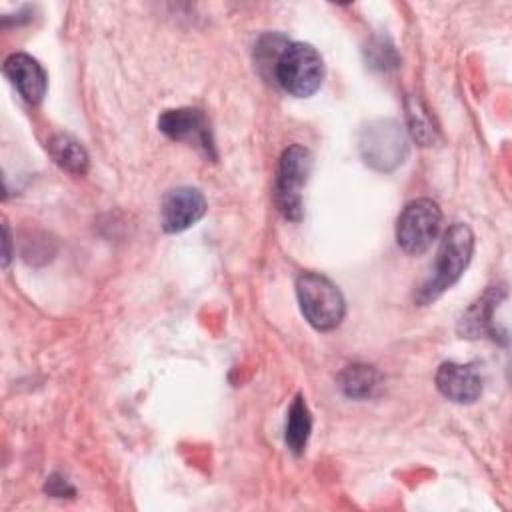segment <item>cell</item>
<instances>
[{
    "instance_id": "6da1fadb",
    "label": "cell",
    "mask_w": 512,
    "mask_h": 512,
    "mask_svg": "<svg viewBox=\"0 0 512 512\" xmlns=\"http://www.w3.org/2000/svg\"><path fill=\"white\" fill-rule=\"evenodd\" d=\"M472 252H474V234L470 226L462 222L452 224L440 242L432 276L422 284V288L416 294V300L420 304H430L442 292H446L454 282H458V278L464 274V270L470 264Z\"/></svg>"
},
{
    "instance_id": "7a4b0ae2",
    "label": "cell",
    "mask_w": 512,
    "mask_h": 512,
    "mask_svg": "<svg viewBox=\"0 0 512 512\" xmlns=\"http://www.w3.org/2000/svg\"><path fill=\"white\" fill-rule=\"evenodd\" d=\"M274 78L290 96L308 98L322 86L324 60L312 44L288 42L274 64Z\"/></svg>"
},
{
    "instance_id": "3957f363",
    "label": "cell",
    "mask_w": 512,
    "mask_h": 512,
    "mask_svg": "<svg viewBox=\"0 0 512 512\" xmlns=\"http://www.w3.org/2000/svg\"><path fill=\"white\" fill-rule=\"evenodd\" d=\"M296 296L304 318L316 330L328 332L342 322L346 312L344 296L326 276L302 272L296 280Z\"/></svg>"
},
{
    "instance_id": "277c9868",
    "label": "cell",
    "mask_w": 512,
    "mask_h": 512,
    "mask_svg": "<svg viewBox=\"0 0 512 512\" xmlns=\"http://www.w3.org/2000/svg\"><path fill=\"white\" fill-rule=\"evenodd\" d=\"M440 226V206L430 198H416L402 208L396 220V242L406 254H424L438 238Z\"/></svg>"
},
{
    "instance_id": "5b68a950",
    "label": "cell",
    "mask_w": 512,
    "mask_h": 512,
    "mask_svg": "<svg viewBox=\"0 0 512 512\" xmlns=\"http://www.w3.org/2000/svg\"><path fill=\"white\" fill-rule=\"evenodd\" d=\"M358 148L368 166L390 172L404 162L408 154V138L396 120H374L362 128Z\"/></svg>"
},
{
    "instance_id": "8992f818",
    "label": "cell",
    "mask_w": 512,
    "mask_h": 512,
    "mask_svg": "<svg viewBox=\"0 0 512 512\" xmlns=\"http://www.w3.org/2000/svg\"><path fill=\"white\" fill-rule=\"evenodd\" d=\"M312 172V154L300 144L288 146L278 164L276 176V204L286 220L302 218V188Z\"/></svg>"
},
{
    "instance_id": "52a82bcc",
    "label": "cell",
    "mask_w": 512,
    "mask_h": 512,
    "mask_svg": "<svg viewBox=\"0 0 512 512\" xmlns=\"http://www.w3.org/2000/svg\"><path fill=\"white\" fill-rule=\"evenodd\" d=\"M158 128L170 140L196 144L208 158H216L210 124L198 108H172L164 110L158 118Z\"/></svg>"
},
{
    "instance_id": "ba28073f",
    "label": "cell",
    "mask_w": 512,
    "mask_h": 512,
    "mask_svg": "<svg viewBox=\"0 0 512 512\" xmlns=\"http://www.w3.org/2000/svg\"><path fill=\"white\" fill-rule=\"evenodd\" d=\"M206 214V198L198 188L180 186L166 192L160 206L162 228L170 234L194 226Z\"/></svg>"
},
{
    "instance_id": "9c48e42d",
    "label": "cell",
    "mask_w": 512,
    "mask_h": 512,
    "mask_svg": "<svg viewBox=\"0 0 512 512\" xmlns=\"http://www.w3.org/2000/svg\"><path fill=\"white\" fill-rule=\"evenodd\" d=\"M506 300V288L504 286H490L460 318L458 332L466 338H498L506 336L496 326V308Z\"/></svg>"
},
{
    "instance_id": "30bf717a",
    "label": "cell",
    "mask_w": 512,
    "mask_h": 512,
    "mask_svg": "<svg viewBox=\"0 0 512 512\" xmlns=\"http://www.w3.org/2000/svg\"><path fill=\"white\" fill-rule=\"evenodd\" d=\"M438 392L456 404H472L482 394V376L472 364L444 362L436 372Z\"/></svg>"
},
{
    "instance_id": "8fae6325",
    "label": "cell",
    "mask_w": 512,
    "mask_h": 512,
    "mask_svg": "<svg viewBox=\"0 0 512 512\" xmlns=\"http://www.w3.org/2000/svg\"><path fill=\"white\" fill-rule=\"evenodd\" d=\"M4 76L12 82V86L18 90V94L28 102V104H40L42 98L46 96L48 88V78L44 68L38 64L28 54H10L4 60Z\"/></svg>"
},
{
    "instance_id": "7c38bea8",
    "label": "cell",
    "mask_w": 512,
    "mask_h": 512,
    "mask_svg": "<svg viewBox=\"0 0 512 512\" xmlns=\"http://www.w3.org/2000/svg\"><path fill=\"white\" fill-rule=\"evenodd\" d=\"M48 152L62 170L76 176H82L88 172V166H90L88 152L76 138L68 134H56L48 142Z\"/></svg>"
},
{
    "instance_id": "4fadbf2b",
    "label": "cell",
    "mask_w": 512,
    "mask_h": 512,
    "mask_svg": "<svg viewBox=\"0 0 512 512\" xmlns=\"http://www.w3.org/2000/svg\"><path fill=\"white\" fill-rule=\"evenodd\" d=\"M310 430H312V416H310V410H308L304 398L298 394L294 398V402L288 410V418H286V432H284L286 446L294 454H302L308 444Z\"/></svg>"
},
{
    "instance_id": "5bb4252c",
    "label": "cell",
    "mask_w": 512,
    "mask_h": 512,
    "mask_svg": "<svg viewBox=\"0 0 512 512\" xmlns=\"http://www.w3.org/2000/svg\"><path fill=\"white\" fill-rule=\"evenodd\" d=\"M338 386L348 398H354V400L370 398L378 388V372L368 364L346 366L338 376Z\"/></svg>"
},
{
    "instance_id": "9a60e30c",
    "label": "cell",
    "mask_w": 512,
    "mask_h": 512,
    "mask_svg": "<svg viewBox=\"0 0 512 512\" xmlns=\"http://www.w3.org/2000/svg\"><path fill=\"white\" fill-rule=\"evenodd\" d=\"M408 124H410V132L412 136L420 142V144H430L434 140V128L432 122L426 114V110L422 108V104L418 100H410L408 104Z\"/></svg>"
},
{
    "instance_id": "2e32d148",
    "label": "cell",
    "mask_w": 512,
    "mask_h": 512,
    "mask_svg": "<svg viewBox=\"0 0 512 512\" xmlns=\"http://www.w3.org/2000/svg\"><path fill=\"white\" fill-rule=\"evenodd\" d=\"M46 492L54 498H64V496H74V488L68 484L66 478L54 474L48 478L46 482Z\"/></svg>"
},
{
    "instance_id": "e0dca14e",
    "label": "cell",
    "mask_w": 512,
    "mask_h": 512,
    "mask_svg": "<svg viewBox=\"0 0 512 512\" xmlns=\"http://www.w3.org/2000/svg\"><path fill=\"white\" fill-rule=\"evenodd\" d=\"M10 256H12V250H10V230H8V224L4 222V266H8Z\"/></svg>"
}]
</instances>
